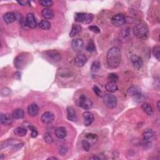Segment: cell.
<instances>
[{
  "mask_svg": "<svg viewBox=\"0 0 160 160\" xmlns=\"http://www.w3.org/2000/svg\"><path fill=\"white\" fill-rule=\"evenodd\" d=\"M122 60V53L118 47L110 48L107 53V63L108 66L113 69L118 68Z\"/></svg>",
  "mask_w": 160,
  "mask_h": 160,
  "instance_id": "cell-1",
  "label": "cell"
},
{
  "mask_svg": "<svg viewBox=\"0 0 160 160\" xmlns=\"http://www.w3.org/2000/svg\"><path fill=\"white\" fill-rule=\"evenodd\" d=\"M133 33L138 38L145 39L148 37L149 30L145 25L141 23L134 26Z\"/></svg>",
  "mask_w": 160,
  "mask_h": 160,
  "instance_id": "cell-2",
  "label": "cell"
},
{
  "mask_svg": "<svg viewBox=\"0 0 160 160\" xmlns=\"http://www.w3.org/2000/svg\"><path fill=\"white\" fill-rule=\"evenodd\" d=\"M43 57L48 61L52 63H57L61 60V54L57 50H48L43 52Z\"/></svg>",
  "mask_w": 160,
  "mask_h": 160,
  "instance_id": "cell-3",
  "label": "cell"
},
{
  "mask_svg": "<svg viewBox=\"0 0 160 160\" xmlns=\"http://www.w3.org/2000/svg\"><path fill=\"white\" fill-rule=\"evenodd\" d=\"M94 18L93 14L85 13H77L75 14V20L76 22L82 23L83 24L90 23Z\"/></svg>",
  "mask_w": 160,
  "mask_h": 160,
  "instance_id": "cell-4",
  "label": "cell"
},
{
  "mask_svg": "<svg viewBox=\"0 0 160 160\" xmlns=\"http://www.w3.org/2000/svg\"><path fill=\"white\" fill-rule=\"evenodd\" d=\"M103 102L105 105L109 109H113L117 106V98L115 95L111 94L104 95Z\"/></svg>",
  "mask_w": 160,
  "mask_h": 160,
  "instance_id": "cell-5",
  "label": "cell"
},
{
  "mask_svg": "<svg viewBox=\"0 0 160 160\" xmlns=\"http://www.w3.org/2000/svg\"><path fill=\"white\" fill-rule=\"evenodd\" d=\"M28 61V57L25 53L19 54L18 57L14 59V66L18 69H21L25 68V66L26 65Z\"/></svg>",
  "mask_w": 160,
  "mask_h": 160,
  "instance_id": "cell-6",
  "label": "cell"
},
{
  "mask_svg": "<svg viewBox=\"0 0 160 160\" xmlns=\"http://www.w3.org/2000/svg\"><path fill=\"white\" fill-rule=\"evenodd\" d=\"M78 105L85 109H90L93 106V103L85 95L82 94L78 100Z\"/></svg>",
  "mask_w": 160,
  "mask_h": 160,
  "instance_id": "cell-7",
  "label": "cell"
},
{
  "mask_svg": "<svg viewBox=\"0 0 160 160\" xmlns=\"http://www.w3.org/2000/svg\"><path fill=\"white\" fill-rule=\"evenodd\" d=\"M111 22L115 26H121L126 23V18L123 14H117L111 18Z\"/></svg>",
  "mask_w": 160,
  "mask_h": 160,
  "instance_id": "cell-8",
  "label": "cell"
},
{
  "mask_svg": "<svg viewBox=\"0 0 160 160\" xmlns=\"http://www.w3.org/2000/svg\"><path fill=\"white\" fill-rule=\"evenodd\" d=\"M71 46L72 48L76 52H80L84 47L83 40L81 38H76L73 39L71 42Z\"/></svg>",
  "mask_w": 160,
  "mask_h": 160,
  "instance_id": "cell-9",
  "label": "cell"
},
{
  "mask_svg": "<svg viewBox=\"0 0 160 160\" xmlns=\"http://www.w3.org/2000/svg\"><path fill=\"white\" fill-rule=\"evenodd\" d=\"M75 64L78 67H83L87 62V58L83 53H79L75 58Z\"/></svg>",
  "mask_w": 160,
  "mask_h": 160,
  "instance_id": "cell-10",
  "label": "cell"
},
{
  "mask_svg": "<svg viewBox=\"0 0 160 160\" xmlns=\"http://www.w3.org/2000/svg\"><path fill=\"white\" fill-rule=\"evenodd\" d=\"M131 61L133 66L138 69L141 68L143 65V59L137 54H133L131 57Z\"/></svg>",
  "mask_w": 160,
  "mask_h": 160,
  "instance_id": "cell-11",
  "label": "cell"
},
{
  "mask_svg": "<svg viewBox=\"0 0 160 160\" xmlns=\"http://www.w3.org/2000/svg\"><path fill=\"white\" fill-rule=\"evenodd\" d=\"M54 116L51 112L46 111L42 115L41 117V121L44 124H50L54 121Z\"/></svg>",
  "mask_w": 160,
  "mask_h": 160,
  "instance_id": "cell-12",
  "label": "cell"
},
{
  "mask_svg": "<svg viewBox=\"0 0 160 160\" xmlns=\"http://www.w3.org/2000/svg\"><path fill=\"white\" fill-rule=\"evenodd\" d=\"M13 119L14 118L12 115L8 113L2 114L1 116H0V122H1V123L6 126L11 125L13 122Z\"/></svg>",
  "mask_w": 160,
  "mask_h": 160,
  "instance_id": "cell-13",
  "label": "cell"
},
{
  "mask_svg": "<svg viewBox=\"0 0 160 160\" xmlns=\"http://www.w3.org/2000/svg\"><path fill=\"white\" fill-rule=\"evenodd\" d=\"M84 125L86 126H90L94 121V115L90 111H86L83 114Z\"/></svg>",
  "mask_w": 160,
  "mask_h": 160,
  "instance_id": "cell-14",
  "label": "cell"
},
{
  "mask_svg": "<svg viewBox=\"0 0 160 160\" xmlns=\"http://www.w3.org/2000/svg\"><path fill=\"white\" fill-rule=\"evenodd\" d=\"M26 22L27 25L30 28H35L37 26V23L33 13H28L26 17Z\"/></svg>",
  "mask_w": 160,
  "mask_h": 160,
  "instance_id": "cell-15",
  "label": "cell"
},
{
  "mask_svg": "<svg viewBox=\"0 0 160 160\" xmlns=\"http://www.w3.org/2000/svg\"><path fill=\"white\" fill-rule=\"evenodd\" d=\"M127 93L130 97H140L141 96V91L139 87L136 86H132L129 88L127 91Z\"/></svg>",
  "mask_w": 160,
  "mask_h": 160,
  "instance_id": "cell-16",
  "label": "cell"
},
{
  "mask_svg": "<svg viewBox=\"0 0 160 160\" xmlns=\"http://www.w3.org/2000/svg\"><path fill=\"white\" fill-rule=\"evenodd\" d=\"M67 118L68 120L71 122H76L77 120V115H76V112L74 108L69 106L67 108Z\"/></svg>",
  "mask_w": 160,
  "mask_h": 160,
  "instance_id": "cell-17",
  "label": "cell"
},
{
  "mask_svg": "<svg viewBox=\"0 0 160 160\" xmlns=\"http://www.w3.org/2000/svg\"><path fill=\"white\" fill-rule=\"evenodd\" d=\"M143 140L146 142L147 143L150 142L154 137V133L153 130L150 128L145 129L143 132Z\"/></svg>",
  "mask_w": 160,
  "mask_h": 160,
  "instance_id": "cell-18",
  "label": "cell"
},
{
  "mask_svg": "<svg viewBox=\"0 0 160 160\" xmlns=\"http://www.w3.org/2000/svg\"><path fill=\"white\" fill-rule=\"evenodd\" d=\"M55 136L58 139H64L67 136V130L64 127H58L54 131Z\"/></svg>",
  "mask_w": 160,
  "mask_h": 160,
  "instance_id": "cell-19",
  "label": "cell"
},
{
  "mask_svg": "<svg viewBox=\"0 0 160 160\" xmlns=\"http://www.w3.org/2000/svg\"><path fill=\"white\" fill-rule=\"evenodd\" d=\"M28 113L31 116H35L39 112L38 106L35 103H31L28 107Z\"/></svg>",
  "mask_w": 160,
  "mask_h": 160,
  "instance_id": "cell-20",
  "label": "cell"
},
{
  "mask_svg": "<svg viewBox=\"0 0 160 160\" xmlns=\"http://www.w3.org/2000/svg\"><path fill=\"white\" fill-rule=\"evenodd\" d=\"M3 18L4 21L7 24H11L14 22L16 19H17L15 14L13 12H8L5 13L3 15Z\"/></svg>",
  "mask_w": 160,
  "mask_h": 160,
  "instance_id": "cell-21",
  "label": "cell"
},
{
  "mask_svg": "<svg viewBox=\"0 0 160 160\" xmlns=\"http://www.w3.org/2000/svg\"><path fill=\"white\" fill-rule=\"evenodd\" d=\"M42 17L45 20H51L54 17V11L50 8H45L42 11Z\"/></svg>",
  "mask_w": 160,
  "mask_h": 160,
  "instance_id": "cell-22",
  "label": "cell"
},
{
  "mask_svg": "<svg viewBox=\"0 0 160 160\" xmlns=\"http://www.w3.org/2000/svg\"><path fill=\"white\" fill-rule=\"evenodd\" d=\"M12 116L14 118V119H22L24 118V116H25V112L20 108H17V109H15L13 113H12Z\"/></svg>",
  "mask_w": 160,
  "mask_h": 160,
  "instance_id": "cell-23",
  "label": "cell"
},
{
  "mask_svg": "<svg viewBox=\"0 0 160 160\" xmlns=\"http://www.w3.org/2000/svg\"><path fill=\"white\" fill-rule=\"evenodd\" d=\"M105 88L106 90L110 93H115L118 89V86L116 85V83L111 82H109L105 85Z\"/></svg>",
  "mask_w": 160,
  "mask_h": 160,
  "instance_id": "cell-24",
  "label": "cell"
},
{
  "mask_svg": "<svg viewBox=\"0 0 160 160\" xmlns=\"http://www.w3.org/2000/svg\"><path fill=\"white\" fill-rule=\"evenodd\" d=\"M82 27L78 25H73L72 26L71 32L69 33V36L71 38H73L77 35L80 31H81Z\"/></svg>",
  "mask_w": 160,
  "mask_h": 160,
  "instance_id": "cell-25",
  "label": "cell"
},
{
  "mask_svg": "<svg viewBox=\"0 0 160 160\" xmlns=\"http://www.w3.org/2000/svg\"><path fill=\"white\" fill-rule=\"evenodd\" d=\"M141 108H142L143 110L145 111L148 115H149V116L153 115V108H152V107L150 106V105H149V104L146 103H143L141 106Z\"/></svg>",
  "mask_w": 160,
  "mask_h": 160,
  "instance_id": "cell-26",
  "label": "cell"
},
{
  "mask_svg": "<svg viewBox=\"0 0 160 160\" xmlns=\"http://www.w3.org/2000/svg\"><path fill=\"white\" fill-rule=\"evenodd\" d=\"M14 133L18 137H25L27 133V130L23 127H18L14 129Z\"/></svg>",
  "mask_w": 160,
  "mask_h": 160,
  "instance_id": "cell-27",
  "label": "cell"
},
{
  "mask_svg": "<svg viewBox=\"0 0 160 160\" xmlns=\"http://www.w3.org/2000/svg\"><path fill=\"white\" fill-rule=\"evenodd\" d=\"M39 26L40 28L44 30H48L51 28V23L46 20H43L39 23Z\"/></svg>",
  "mask_w": 160,
  "mask_h": 160,
  "instance_id": "cell-28",
  "label": "cell"
},
{
  "mask_svg": "<svg viewBox=\"0 0 160 160\" xmlns=\"http://www.w3.org/2000/svg\"><path fill=\"white\" fill-rule=\"evenodd\" d=\"M100 68H101L100 63L98 61H95L92 63L91 70L92 72H97L100 69Z\"/></svg>",
  "mask_w": 160,
  "mask_h": 160,
  "instance_id": "cell-29",
  "label": "cell"
},
{
  "mask_svg": "<svg viewBox=\"0 0 160 160\" xmlns=\"http://www.w3.org/2000/svg\"><path fill=\"white\" fill-rule=\"evenodd\" d=\"M95 49H96L95 45H94V43L93 40L91 39L90 41L89 42L88 44V45L86 46V50L87 51L92 53V52H93L95 50Z\"/></svg>",
  "mask_w": 160,
  "mask_h": 160,
  "instance_id": "cell-30",
  "label": "cell"
},
{
  "mask_svg": "<svg viewBox=\"0 0 160 160\" xmlns=\"http://www.w3.org/2000/svg\"><path fill=\"white\" fill-rule=\"evenodd\" d=\"M39 3L40 5L46 7V8H48L51 6L53 5V2L51 0H42V1H39Z\"/></svg>",
  "mask_w": 160,
  "mask_h": 160,
  "instance_id": "cell-31",
  "label": "cell"
},
{
  "mask_svg": "<svg viewBox=\"0 0 160 160\" xmlns=\"http://www.w3.org/2000/svg\"><path fill=\"white\" fill-rule=\"evenodd\" d=\"M153 53L155 56V57L158 60H159L160 58V47L159 46H155L153 48Z\"/></svg>",
  "mask_w": 160,
  "mask_h": 160,
  "instance_id": "cell-32",
  "label": "cell"
},
{
  "mask_svg": "<svg viewBox=\"0 0 160 160\" xmlns=\"http://www.w3.org/2000/svg\"><path fill=\"white\" fill-rule=\"evenodd\" d=\"M108 79L109 80V81L111 82L116 83L118 81V80L119 77H118V76L117 74L114 73H110V74L108 75Z\"/></svg>",
  "mask_w": 160,
  "mask_h": 160,
  "instance_id": "cell-33",
  "label": "cell"
},
{
  "mask_svg": "<svg viewBox=\"0 0 160 160\" xmlns=\"http://www.w3.org/2000/svg\"><path fill=\"white\" fill-rule=\"evenodd\" d=\"M82 146L86 151H89L90 147H91V145H90V142H88L87 140H85L82 141Z\"/></svg>",
  "mask_w": 160,
  "mask_h": 160,
  "instance_id": "cell-34",
  "label": "cell"
},
{
  "mask_svg": "<svg viewBox=\"0 0 160 160\" xmlns=\"http://www.w3.org/2000/svg\"><path fill=\"white\" fill-rule=\"evenodd\" d=\"M44 140L48 143H52V142L53 141V138L51 137V136L49 133H45V134H44Z\"/></svg>",
  "mask_w": 160,
  "mask_h": 160,
  "instance_id": "cell-35",
  "label": "cell"
},
{
  "mask_svg": "<svg viewBox=\"0 0 160 160\" xmlns=\"http://www.w3.org/2000/svg\"><path fill=\"white\" fill-rule=\"evenodd\" d=\"M12 142H13L12 140H8V141L2 142L1 143V145H0V146H1V149H3V148H6L8 146H9L10 145H11Z\"/></svg>",
  "mask_w": 160,
  "mask_h": 160,
  "instance_id": "cell-36",
  "label": "cell"
},
{
  "mask_svg": "<svg viewBox=\"0 0 160 160\" xmlns=\"http://www.w3.org/2000/svg\"><path fill=\"white\" fill-rule=\"evenodd\" d=\"M93 91L94 93L97 94L98 97H102V93H101V91L100 90V89L97 86H96L94 85L93 88Z\"/></svg>",
  "mask_w": 160,
  "mask_h": 160,
  "instance_id": "cell-37",
  "label": "cell"
},
{
  "mask_svg": "<svg viewBox=\"0 0 160 160\" xmlns=\"http://www.w3.org/2000/svg\"><path fill=\"white\" fill-rule=\"evenodd\" d=\"M29 128L31 131V137L32 138H35V137H36L37 136H38V131L36 130L35 128L33 127V126H29Z\"/></svg>",
  "mask_w": 160,
  "mask_h": 160,
  "instance_id": "cell-38",
  "label": "cell"
},
{
  "mask_svg": "<svg viewBox=\"0 0 160 160\" xmlns=\"http://www.w3.org/2000/svg\"><path fill=\"white\" fill-rule=\"evenodd\" d=\"M89 29L93 31L94 33H100V29L97 26H90L88 27Z\"/></svg>",
  "mask_w": 160,
  "mask_h": 160,
  "instance_id": "cell-39",
  "label": "cell"
},
{
  "mask_svg": "<svg viewBox=\"0 0 160 160\" xmlns=\"http://www.w3.org/2000/svg\"><path fill=\"white\" fill-rule=\"evenodd\" d=\"M67 150H68V149L66 147H65V146H61L60 148V153L62 155H63L66 154V153L67 152Z\"/></svg>",
  "mask_w": 160,
  "mask_h": 160,
  "instance_id": "cell-40",
  "label": "cell"
},
{
  "mask_svg": "<svg viewBox=\"0 0 160 160\" xmlns=\"http://www.w3.org/2000/svg\"><path fill=\"white\" fill-rule=\"evenodd\" d=\"M106 158L103 155H97V156H94L91 159H104Z\"/></svg>",
  "mask_w": 160,
  "mask_h": 160,
  "instance_id": "cell-41",
  "label": "cell"
},
{
  "mask_svg": "<svg viewBox=\"0 0 160 160\" xmlns=\"http://www.w3.org/2000/svg\"><path fill=\"white\" fill-rule=\"evenodd\" d=\"M17 2L18 4H20L21 6H25L28 3H29V2L27 1H18Z\"/></svg>",
  "mask_w": 160,
  "mask_h": 160,
  "instance_id": "cell-42",
  "label": "cell"
},
{
  "mask_svg": "<svg viewBox=\"0 0 160 160\" xmlns=\"http://www.w3.org/2000/svg\"><path fill=\"white\" fill-rule=\"evenodd\" d=\"M159 105H160V101H158V103H157V106H158V111H160V108H159Z\"/></svg>",
  "mask_w": 160,
  "mask_h": 160,
  "instance_id": "cell-43",
  "label": "cell"
},
{
  "mask_svg": "<svg viewBox=\"0 0 160 160\" xmlns=\"http://www.w3.org/2000/svg\"><path fill=\"white\" fill-rule=\"evenodd\" d=\"M48 159H54V160H55V159H58V158H56V157H50V158H48Z\"/></svg>",
  "mask_w": 160,
  "mask_h": 160,
  "instance_id": "cell-44",
  "label": "cell"
}]
</instances>
